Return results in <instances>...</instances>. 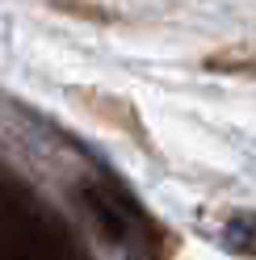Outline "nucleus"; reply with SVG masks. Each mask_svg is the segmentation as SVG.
I'll return each mask as SVG.
<instances>
[{
	"mask_svg": "<svg viewBox=\"0 0 256 260\" xmlns=\"http://www.w3.org/2000/svg\"><path fill=\"white\" fill-rule=\"evenodd\" d=\"M72 101H80V109L97 113V118H105L109 126H118V130H126L131 139L143 143V126H139V118H135V105H126L122 96H109V92H97V88H72Z\"/></svg>",
	"mask_w": 256,
	"mask_h": 260,
	"instance_id": "obj_1",
	"label": "nucleus"
},
{
	"mask_svg": "<svg viewBox=\"0 0 256 260\" xmlns=\"http://www.w3.org/2000/svg\"><path fill=\"white\" fill-rule=\"evenodd\" d=\"M206 68L210 72H256V42L222 46V51L206 55Z\"/></svg>",
	"mask_w": 256,
	"mask_h": 260,
	"instance_id": "obj_2",
	"label": "nucleus"
}]
</instances>
